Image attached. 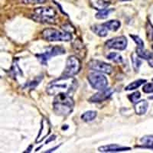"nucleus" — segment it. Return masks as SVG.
<instances>
[{
	"label": "nucleus",
	"mask_w": 153,
	"mask_h": 153,
	"mask_svg": "<svg viewBox=\"0 0 153 153\" xmlns=\"http://www.w3.org/2000/svg\"><path fill=\"white\" fill-rule=\"evenodd\" d=\"M77 85V81L73 76H61L58 79L53 80L47 86L46 91L49 95H57L61 93H65L71 95L75 91Z\"/></svg>",
	"instance_id": "f257e3e1"
},
{
	"label": "nucleus",
	"mask_w": 153,
	"mask_h": 153,
	"mask_svg": "<svg viewBox=\"0 0 153 153\" xmlns=\"http://www.w3.org/2000/svg\"><path fill=\"white\" fill-rule=\"evenodd\" d=\"M74 106V102L71 95L65 93H61L56 95L53 102L54 111L58 116L66 117L72 113Z\"/></svg>",
	"instance_id": "f03ea898"
},
{
	"label": "nucleus",
	"mask_w": 153,
	"mask_h": 153,
	"mask_svg": "<svg viewBox=\"0 0 153 153\" xmlns=\"http://www.w3.org/2000/svg\"><path fill=\"white\" fill-rule=\"evenodd\" d=\"M56 17V12L53 8L51 7H41L37 8L34 10L31 18L42 23H54Z\"/></svg>",
	"instance_id": "7ed1b4c3"
},
{
	"label": "nucleus",
	"mask_w": 153,
	"mask_h": 153,
	"mask_svg": "<svg viewBox=\"0 0 153 153\" xmlns=\"http://www.w3.org/2000/svg\"><path fill=\"white\" fill-rule=\"evenodd\" d=\"M44 39L49 42H70L72 39L71 34L68 31H58L54 28H46L42 31Z\"/></svg>",
	"instance_id": "20e7f679"
},
{
	"label": "nucleus",
	"mask_w": 153,
	"mask_h": 153,
	"mask_svg": "<svg viewBox=\"0 0 153 153\" xmlns=\"http://www.w3.org/2000/svg\"><path fill=\"white\" fill-rule=\"evenodd\" d=\"M87 80L93 88L99 91L106 88L108 85L107 78L100 72L96 71L90 73L87 76Z\"/></svg>",
	"instance_id": "39448f33"
},
{
	"label": "nucleus",
	"mask_w": 153,
	"mask_h": 153,
	"mask_svg": "<svg viewBox=\"0 0 153 153\" xmlns=\"http://www.w3.org/2000/svg\"><path fill=\"white\" fill-rule=\"evenodd\" d=\"M81 68V63L76 56H70L67 60L66 67L63 72L62 76H73L78 74Z\"/></svg>",
	"instance_id": "423d86ee"
},
{
	"label": "nucleus",
	"mask_w": 153,
	"mask_h": 153,
	"mask_svg": "<svg viewBox=\"0 0 153 153\" xmlns=\"http://www.w3.org/2000/svg\"><path fill=\"white\" fill-rule=\"evenodd\" d=\"M65 54V49L60 47V46H54V47L50 48L48 49L45 52L43 53V54H38L36 56L42 65H47L48 61L50 59V57H54V56L56 55H61V54Z\"/></svg>",
	"instance_id": "0eeeda50"
},
{
	"label": "nucleus",
	"mask_w": 153,
	"mask_h": 153,
	"mask_svg": "<svg viewBox=\"0 0 153 153\" xmlns=\"http://www.w3.org/2000/svg\"><path fill=\"white\" fill-rule=\"evenodd\" d=\"M88 68L97 72L107 74H110L113 72V67L110 64L97 60H92L88 62Z\"/></svg>",
	"instance_id": "6e6552de"
},
{
	"label": "nucleus",
	"mask_w": 153,
	"mask_h": 153,
	"mask_svg": "<svg viewBox=\"0 0 153 153\" xmlns=\"http://www.w3.org/2000/svg\"><path fill=\"white\" fill-rule=\"evenodd\" d=\"M105 45L108 48L117 49V50H125L127 46V39L124 36L116 37L108 40L105 43Z\"/></svg>",
	"instance_id": "1a4fd4ad"
},
{
	"label": "nucleus",
	"mask_w": 153,
	"mask_h": 153,
	"mask_svg": "<svg viewBox=\"0 0 153 153\" xmlns=\"http://www.w3.org/2000/svg\"><path fill=\"white\" fill-rule=\"evenodd\" d=\"M113 94V89L105 88L103 90H102V91H100V92L94 94L90 98V102H91V103H100V102H103V101L109 99Z\"/></svg>",
	"instance_id": "9d476101"
},
{
	"label": "nucleus",
	"mask_w": 153,
	"mask_h": 153,
	"mask_svg": "<svg viewBox=\"0 0 153 153\" xmlns=\"http://www.w3.org/2000/svg\"><path fill=\"white\" fill-rule=\"evenodd\" d=\"M51 132V126L49 123L48 120L47 119L44 118L42 120V126H41V129L39 131L38 136L36 139V143H41L43 141L45 138L47 137Z\"/></svg>",
	"instance_id": "9b49d317"
},
{
	"label": "nucleus",
	"mask_w": 153,
	"mask_h": 153,
	"mask_svg": "<svg viewBox=\"0 0 153 153\" xmlns=\"http://www.w3.org/2000/svg\"><path fill=\"white\" fill-rule=\"evenodd\" d=\"M130 147L121 146L117 144H111L108 146H103L99 147L98 150L101 152H124L130 150Z\"/></svg>",
	"instance_id": "f8f14e48"
},
{
	"label": "nucleus",
	"mask_w": 153,
	"mask_h": 153,
	"mask_svg": "<svg viewBox=\"0 0 153 153\" xmlns=\"http://www.w3.org/2000/svg\"><path fill=\"white\" fill-rule=\"evenodd\" d=\"M149 107L148 102L145 100L136 102L135 104V111L137 115H143L146 113Z\"/></svg>",
	"instance_id": "ddd939ff"
},
{
	"label": "nucleus",
	"mask_w": 153,
	"mask_h": 153,
	"mask_svg": "<svg viewBox=\"0 0 153 153\" xmlns=\"http://www.w3.org/2000/svg\"><path fill=\"white\" fill-rule=\"evenodd\" d=\"M90 4L94 9L99 11L106 9L110 5V2L106 0H90Z\"/></svg>",
	"instance_id": "4468645a"
},
{
	"label": "nucleus",
	"mask_w": 153,
	"mask_h": 153,
	"mask_svg": "<svg viewBox=\"0 0 153 153\" xmlns=\"http://www.w3.org/2000/svg\"><path fill=\"white\" fill-rule=\"evenodd\" d=\"M91 30L100 37H106L108 35V29L103 25V24L94 25L91 27Z\"/></svg>",
	"instance_id": "2eb2a0df"
},
{
	"label": "nucleus",
	"mask_w": 153,
	"mask_h": 153,
	"mask_svg": "<svg viewBox=\"0 0 153 153\" xmlns=\"http://www.w3.org/2000/svg\"><path fill=\"white\" fill-rule=\"evenodd\" d=\"M140 142H141L144 146H139V147L153 149V135H148V136H143V137L140 139Z\"/></svg>",
	"instance_id": "dca6fc26"
},
{
	"label": "nucleus",
	"mask_w": 153,
	"mask_h": 153,
	"mask_svg": "<svg viewBox=\"0 0 153 153\" xmlns=\"http://www.w3.org/2000/svg\"><path fill=\"white\" fill-rule=\"evenodd\" d=\"M103 25H104L108 30L115 31H117V30L120 28V25H121V23H120V22L118 21V20H110V21L103 23Z\"/></svg>",
	"instance_id": "f3484780"
},
{
	"label": "nucleus",
	"mask_w": 153,
	"mask_h": 153,
	"mask_svg": "<svg viewBox=\"0 0 153 153\" xmlns=\"http://www.w3.org/2000/svg\"><path fill=\"white\" fill-rule=\"evenodd\" d=\"M146 83V80L144 79H139L137 80H135L132 83L129 84V85L127 86L125 88L126 91H132V90H136V89L139 88L141 85H143V84Z\"/></svg>",
	"instance_id": "a211bd4d"
},
{
	"label": "nucleus",
	"mask_w": 153,
	"mask_h": 153,
	"mask_svg": "<svg viewBox=\"0 0 153 153\" xmlns=\"http://www.w3.org/2000/svg\"><path fill=\"white\" fill-rule=\"evenodd\" d=\"M96 117H97V112L90 110L81 115V120L84 122H91L96 118Z\"/></svg>",
	"instance_id": "6ab92c4d"
},
{
	"label": "nucleus",
	"mask_w": 153,
	"mask_h": 153,
	"mask_svg": "<svg viewBox=\"0 0 153 153\" xmlns=\"http://www.w3.org/2000/svg\"><path fill=\"white\" fill-rule=\"evenodd\" d=\"M136 54L140 58H143V59L145 60H148L152 55V54L149 52L148 51L144 50V48H137V49H136Z\"/></svg>",
	"instance_id": "aec40b11"
},
{
	"label": "nucleus",
	"mask_w": 153,
	"mask_h": 153,
	"mask_svg": "<svg viewBox=\"0 0 153 153\" xmlns=\"http://www.w3.org/2000/svg\"><path fill=\"white\" fill-rule=\"evenodd\" d=\"M107 58L110 61H113L115 63H122L123 62V57L120 55V54L118 53H116V52H111L107 55Z\"/></svg>",
	"instance_id": "412c9836"
},
{
	"label": "nucleus",
	"mask_w": 153,
	"mask_h": 153,
	"mask_svg": "<svg viewBox=\"0 0 153 153\" xmlns=\"http://www.w3.org/2000/svg\"><path fill=\"white\" fill-rule=\"evenodd\" d=\"M113 11V9H107V8L104 9H102V10H100L99 12L96 14V18L98 19H106Z\"/></svg>",
	"instance_id": "4be33fe9"
},
{
	"label": "nucleus",
	"mask_w": 153,
	"mask_h": 153,
	"mask_svg": "<svg viewBox=\"0 0 153 153\" xmlns=\"http://www.w3.org/2000/svg\"><path fill=\"white\" fill-rule=\"evenodd\" d=\"M131 60H132V66H133L134 69L137 71L138 70H139V67L141 66L142 65L141 60L139 59V57L136 54H132L131 55Z\"/></svg>",
	"instance_id": "5701e85b"
},
{
	"label": "nucleus",
	"mask_w": 153,
	"mask_h": 153,
	"mask_svg": "<svg viewBox=\"0 0 153 153\" xmlns=\"http://www.w3.org/2000/svg\"><path fill=\"white\" fill-rule=\"evenodd\" d=\"M140 97H141L140 93H139V91H136V92H134L133 94H129V95L128 96V98H129V100H130L132 103H136V102H138V100H139Z\"/></svg>",
	"instance_id": "b1692460"
},
{
	"label": "nucleus",
	"mask_w": 153,
	"mask_h": 153,
	"mask_svg": "<svg viewBox=\"0 0 153 153\" xmlns=\"http://www.w3.org/2000/svg\"><path fill=\"white\" fill-rule=\"evenodd\" d=\"M130 37L133 39L134 42H136V44L138 45V48H144V42H143V41L139 36L130 35Z\"/></svg>",
	"instance_id": "393cba45"
},
{
	"label": "nucleus",
	"mask_w": 153,
	"mask_h": 153,
	"mask_svg": "<svg viewBox=\"0 0 153 153\" xmlns=\"http://www.w3.org/2000/svg\"><path fill=\"white\" fill-rule=\"evenodd\" d=\"M143 91L146 94L153 93V83H148V84H145L143 88Z\"/></svg>",
	"instance_id": "a878e982"
},
{
	"label": "nucleus",
	"mask_w": 153,
	"mask_h": 153,
	"mask_svg": "<svg viewBox=\"0 0 153 153\" xmlns=\"http://www.w3.org/2000/svg\"><path fill=\"white\" fill-rule=\"evenodd\" d=\"M42 76H41L40 78H39V77H37V78L35 79V80H32V81H31V82H30L29 84H27V86H28V87H31V88H33V87H35L37 85H38V84H39V83H40V81H41V80H42Z\"/></svg>",
	"instance_id": "bb28decb"
},
{
	"label": "nucleus",
	"mask_w": 153,
	"mask_h": 153,
	"mask_svg": "<svg viewBox=\"0 0 153 153\" xmlns=\"http://www.w3.org/2000/svg\"><path fill=\"white\" fill-rule=\"evenodd\" d=\"M25 4H42L46 2V0H22Z\"/></svg>",
	"instance_id": "cd10ccee"
},
{
	"label": "nucleus",
	"mask_w": 153,
	"mask_h": 153,
	"mask_svg": "<svg viewBox=\"0 0 153 153\" xmlns=\"http://www.w3.org/2000/svg\"><path fill=\"white\" fill-rule=\"evenodd\" d=\"M147 61H148L149 66L152 67V68H153V54L151 56V57H149V58L148 60H147Z\"/></svg>",
	"instance_id": "c85d7f7f"
},
{
	"label": "nucleus",
	"mask_w": 153,
	"mask_h": 153,
	"mask_svg": "<svg viewBox=\"0 0 153 153\" xmlns=\"http://www.w3.org/2000/svg\"><path fill=\"white\" fill-rule=\"evenodd\" d=\"M59 146H55V147H54V148L51 149H49V150H48V151H46L45 152H46V153H48V152H54V150L57 149L58 148V147H59Z\"/></svg>",
	"instance_id": "c756f323"
},
{
	"label": "nucleus",
	"mask_w": 153,
	"mask_h": 153,
	"mask_svg": "<svg viewBox=\"0 0 153 153\" xmlns=\"http://www.w3.org/2000/svg\"><path fill=\"white\" fill-rule=\"evenodd\" d=\"M31 148H32V146H30V147H29V148L27 149V151H26V152H31Z\"/></svg>",
	"instance_id": "7c9ffc66"
},
{
	"label": "nucleus",
	"mask_w": 153,
	"mask_h": 153,
	"mask_svg": "<svg viewBox=\"0 0 153 153\" xmlns=\"http://www.w3.org/2000/svg\"><path fill=\"white\" fill-rule=\"evenodd\" d=\"M120 1H122V2H124V1H130V0H120Z\"/></svg>",
	"instance_id": "2f4dec72"
},
{
	"label": "nucleus",
	"mask_w": 153,
	"mask_h": 153,
	"mask_svg": "<svg viewBox=\"0 0 153 153\" xmlns=\"http://www.w3.org/2000/svg\"><path fill=\"white\" fill-rule=\"evenodd\" d=\"M152 39H153V35H152Z\"/></svg>",
	"instance_id": "473e14b6"
},
{
	"label": "nucleus",
	"mask_w": 153,
	"mask_h": 153,
	"mask_svg": "<svg viewBox=\"0 0 153 153\" xmlns=\"http://www.w3.org/2000/svg\"><path fill=\"white\" fill-rule=\"evenodd\" d=\"M152 50H153V45H152Z\"/></svg>",
	"instance_id": "72a5a7b5"
},
{
	"label": "nucleus",
	"mask_w": 153,
	"mask_h": 153,
	"mask_svg": "<svg viewBox=\"0 0 153 153\" xmlns=\"http://www.w3.org/2000/svg\"><path fill=\"white\" fill-rule=\"evenodd\" d=\"M152 80H153V78H152Z\"/></svg>",
	"instance_id": "f704fd0d"
}]
</instances>
